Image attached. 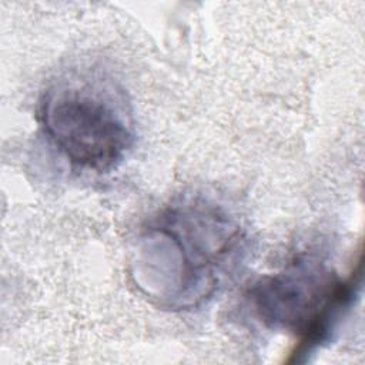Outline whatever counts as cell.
Returning <instances> with one entry per match:
<instances>
[{
  "label": "cell",
  "mask_w": 365,
  "mask_h": 365,
  "mask_svg": "<svg viewBox=\"0 0 365 365\" xmlns=\"http://www.w3.org/2000/svg\"><path fill=\"white\" fill-rule=\"evenodd\" d=\"M244 245L245 230L230 207L210 194H184L140 232L133 277L161 307L194 308L224 285Z\"/></svg>",
  "instance_id": "6da1fadb"
},
{
  "label": "cell",
  "mask_w": 365,
  "mask_h": 365,
  "mask_svg": "<svg viewBox=\"0 0 365 365\" xmlns=\"http://www.w3.org/2000/svg\"><path fill=\"white\" fill-rule=\"evenodd\" d=\"M38 120L48 141L81 170L117 167L135 140L124 90L96 67H73L56 76L41 94Z\"/></svg>",
  "instance_id": "7a4b0ae2"
},
{
  "label": "cell",
  "mask_w": 365,
  "mask_h": 365,
  "mask_svg": "<svg viewBox=\"0 0 365 365\" xmlns=\"http://www.w3.org/2000/svg\"><path fill=\"white\" fill-rule=\"evenodd\" d=\"M359 282V271L341 278L324 258L299 254L279 271L261 277L248 298L268 328L298 335L294 361L331 339L346 314Z\"/></svg>",
  "instance_id": "3957f363"
}]
</instances>
